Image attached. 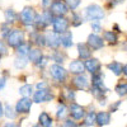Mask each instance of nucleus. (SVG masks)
<instances>
[{"label":"nucleus","instance_id":"nucleus-1","mask_svg":"<svg viewBox=\"0 0 127 127\" xmlns=\"http://www.w3.org/2000/svg\"><path fill=\"white\" fill-rule=\"evenodd\" d=\"M105 15L104 10L100 5L98 4H90L85 8L84 10V17H85L87 20H93V22H99L100 19H103Z\"/></svg>","mask_w":127,"mask_h":127},{"label":"nucleus","instance_id":"nucleus-2","mask_svg":"<svg viewBox=\"0 0 127 127\" xmlns=\"http://www.w3.org/2000/svg\"><path fill=\"white\" fill-rule=\"evenodd\" d=\"M36 17H37V13H36V10L32 8V6H26V8H23V10H22V12H20V14H19L20 22H22V24H24L26 27L34 26Z\"/></svg>","mask_w":127,"mask_h":127},{"label":"nucleus","instance_id":"nucleus-3","mask_svg":"<svg viewBox=\"0 0 127 127\" xmlns=\"http://www.w3.org/2000/svg\"><path fill=\"white\" fill-rule=\"evenodd\" d=\"M6 41H8V46H10V47H14V48H17V47H19L20 45L23 43V42H26L24 41V32L22 31V29H12L10 31V33L8 34V37H6Z\"/></svg>","mask_w":127,"mask_h":127},{"label":"nucleus","instance_id":"nucleus-4","mask_svg":"<svg viewBox=\"0 0 127 127\" xmlns=\"http://www.w3.org/2000/svg\"><path fill=\"white\" fill-rule=\"evenodd\" d=\"M85 113H87V111L83 105H80L75 102L69 104V117L71 120H74L75 122L79 123L80 121H83L84 117H85Z\"/></svg>","mask_w":127,"mask_h":127},{"label":"nucleus","instance_id":"nucleus-5","mask_svg":"<svg viewBox=\"0 0 127 127\" xmlns=\"http://www.w3.org/2000/svg\"><path fill=\"white\" fill-rule=\"evenodd\" d=\"M32 105H33V100H32L31 98H20L15 105L14 108L18 113V116H27L31 113V109H32Z\"/></svg>","mask_w":127,"mask_h":127},{"label":"nucleus","instance_id":"nucleus-6","mask_svg":"<svg viewBox=\"0 0 127 127\" xmlns=\"http://www.w3.org/2000/svg\"><path fill=\"white\" fill-rule=\"evenodd\" d=\"M50 76L59 81V83H64L67 78V71L65 67H62L61 65H57V64H54V65L50 66Z\"/></svg>","mask_w":127,"mask_h":127},{"label":"nucleus","instance_id":"nucleus-7","mask_svg":"<svg viewBox=\"0 0 127 127\" xmlns=\"http://www.w3.org/2000/svg\"><path fill=\"white\" fill-rule=\"evenodd\" d=\"M54 99V93H52L48 89H41V90H37L33 93V103H37V104H41V103H48Z\"/></svg>","mask_w":127,"mask_h":127},{"label":"nucleus","instance_id":"nucleus-8","mask_svg":"<svg viewBox=\"0 0 127 127\" xmlns=\"http://www.w3.org/2000/svg\"><path fill=\"white\" fill-rule=\"evenodd\" d=\"M70 26L69 19L65 17H55L54 20H52V27H54V32L57 34H62L67 32Z\"/></svg>","mask_w":127,"mask_h":127},{"label":"nucleus","instance_id":"nucleus-9","mask_svg":"<svg viewBox=\"0 0 127 127\" xmlns=\"http://www.w3.org/2000/svg\"><path fill=\"white\" fill-rule=\"evenodd\" d=\"M55 118L56 121L62 122L66 118H69V105H66L65 102H60L56 107V112H55Z\"/></svg>","mask_w":127,"mask_h":127},{"label":"nucleus","instance_id":"nucleus-10","mask_svg":"<svg viewBox=\"0 0 127 127\" xmlns=\"http://www.w3.org/2000/svg\"><path fill=\"white\" fill-rule=\"evenodd\" d=\"M51 12L56 17H65L67 13H69V8L66 6L65 3L62 1H54L51 4Z\"/></svg>","mask_w":127,"mask_h":127},{"label":"nucleus","instance_id":"nucleus-11","mask_svg":"<svg viewBox=\"0 0 127 127\" xmlns=\"http://www.w3.org/2000/svg\"><path fill=\"white\" fill-rule=\"evenodd\" d=\"M37 123L41 127H55V118L48 112L42 111L38 114V122Z\"/></svg>","mask_w":127,"mask_h":127},{"label":"nucleus","instance_id":"nucleus-12","mask_svg":"<svg viewBox=\"0 0 127 127\" xmlns=\"http://www.w3.org/2000/svg\"><path fill=\"white\" fill-rule=\"evenodd\" d=\"M87 45L89 46L90 50L98 51V50H100V48L104 46V39H103L102 37H99L98 34L92 33V34H89V37H88V43H87Z\"/></svg>","mask_w":127,"mask_h":127},{"label":"nucleus","instance_id":"nucleus-13","mask_svg":"<svg viewBox=\"0 0 127 127\" xmlns=\"http://www.w3.org/2000/svg\"><path fill=\"white\" fill-rule=\"evenodd\" d=\"M111 123V113L108 111H99L97 112V118H95V125L98 127H104Z\"/></svg>","mask_w":127,"mask_h":127},{"label":"nucleus","instance_id":"nucleus-14","mask_svg":"<svg viewBox=\"0 0 127 127\" xmlns=\"http://www.w3.org/2000/svg\"><path fill=\"white\" fill-rule=\"evenodd\" d=\"M84 66H85V70L92 74V75H94V74H97L99 72L100 70V62L98 59H88L85 62H84Z\"/></svg>","mask_w":127,"mask_h":127},{"label":"nucleus","instance_id":"nucleus-15","mask_svg":"<svg viewBox=\"0 0 127 127\" xmlns=\"http://www.w3.org/2000/svg\"><path fill=\"white\" fill-rule=\"evenodd\" d=\"M45 38H46V45L50 48L57 50V47L60 46V34L55 33V32L52 31V32H48V33L45 36Z\"/></svg>","mask_w":127,"mask_h":127},{"label":"nucleus","instance_id":"nucleus-16","mask_svg":"<svg viewBox=\"0 0 127 127\" xmlns=\"http://www.w3.org/2000/svg\"><path fill=\"white\" fill-rule=\"evenodd\" d=\"M69 71L74 75H81L85 71V66H84V62L81 60H72L69 64Z\"/></svg>","mask_w":127,"mask_h":127},{"label":"nucleus","instance_id":"nucleus-17","mask_svg":"<svg viewBox=\"0 0 127 127\" xmlns=\"http://www.w3.org/2000/svg\"><path fill=\"white\" fill-rule=\"evenodd\" d=\"M103 80H104V76H103V74L99 71L97 74H94V75H92V85L95 87V88H98V89H100L104 93H107L108 92V88L104 85V81Z\"/></svg>","mask_w":127,"mask_h":127},{"label":"nucleus","instance_id":"nucleus-18","mask_svg":"<svg viewBox=\"0 0 127 127\" xmlns=\"http://www.w3.org/2000/svg\"><path fill=\"white\" fill-rule=\"evenodd\" d=\"M72 84L76 87V89L84 90L89 87V79H88V76L84 75V74H81V75H76L72 79Z\"/></svg>","mask_w":127,"mask_h":127},{"label":"nucleus","instance_id":"nucleus-19","mask_svg":"<svg viewBox=\"0 0 127 127\" xmlns=\"http://www.w3.org/2000/svg\"><path fill=\"white\" fill-rule=\"evenodd\" d=\"M95 118H97V112L94 109H90L85 113V117L81 121V126L84 127H93L95 126Z\"/></svg>","mask_w":127,"mask_h":127},{"label":"nucleus","instance_id":"nucleus-20","mask_svg":"<svg viewBox=\"0 0 127 127\" xmlns=\"http://www.w3.org/2000/svg\"><path fill=\"white\" fill-rule=\"evenodd\" d=\"M4 117L8 121H15L17 117H18V113H17L15 108L10 103H5L4 104Z\"/></svg>","mask_w":127,"mask_h":127},{"label":"nucleus","instance_id":"nucleus-21","mask_svg":"<svg viewBox=\"0 0 127 127\" xmlns=\"http://www.w3.org/2000/svg\"><path fill=\"white\" fill-rule=\"evenodd\" d=\"M60 45L64 47V48H70L74 42H72V33L70 31L65 32V33L60 34Z\"/></svg>","mask_w":127,"mask_h":127},{"label":"nucleus","instance_id":"nucleus-22","mask_svg":"<svg viewBox=\"0 0 127 127\" xmlns=\"http://www.w3.org/2000/svg\"><path fill=\"white\" fill-rule=\"evenodd\" d=\"M78 54H79V57L80 59H90V55H92V50L89 48V46L87 43H78Z\"/></svg>","mask_w":127,"mask_h":127},{"label":"nucleus","instance_id":"nucleus-23","mask_svg":"<svg viewBox=\"0 0 127 127\" xmlns=\"http://www.w3.org/2000/svg\"><path fill=\"white\" fill-rule=\"evenodd\" d=\"M43 56V54H42V51L39 48H31L29 54H28V61H32V62H37L39 61V59Z\"/></svg>","mask_w":127,"mask_h":127},{"label":"nucleus","instance_id":"nucleus-24","mask_svg":"<svg viewBox=\"0 0 127 127\" xmlns=\"http://www.w3.org/2000/svg\"><path fill=\"white\" fill-rule=\"evenodd\" d=\"M18 18H19V14L15 12L14 9H6L5 10V20H6L8 24L17 22Z\"/></svg>","mask_w":127,"mask_h":127},{"label":"nucleus","instance_id":"nucleus-25","mask_svg":"<svg viewBox=\"0 0 127 127\" xmlns=\"http://www.w3.org/2000/svg\"><path fill=\"white\" fill-rule=\"evenodd\" d=\"M33 87L31 84H24L19 88V94L22 95L23 98H31V95H33Z\"/></svg>","mask_w":127,"mask_h":127},{"label":"nucleus","instance_id":"nucleus-26","mask_svg":"<svg viewBox=\"0 0 127 127\" xmlns=\"http://www.w3.org/2000/svg\"><path fill=\"white\" fill-rule=\"evenodd\" d=\"M29 51H31V42H23V43L20 45L19 47H17V54H18V56H22V57L28 56Z\"/></svg>","mask_w":127,"mask_h":127},{"label":"nucleus","instance_id":"nucleus-27","mask_svg":"<svg viewBox=\"0 0 127 127\" xmlns=\"http://www.w3.org/2000/svg\"><path fill=\"white\" fill-rule=\"evenodd\" d=\"M107 67L114 74V75H117V76H120L121 74H122V65L118 62V61H112V62H109L108 65H107Z\"/></svg>","mask_w":127,"mask_h":127},{"label":"nucleus","instance_id":"nucleus-28","mask_svg":"<svg viewBox=\"0 0 127 127\" xmlns=\"http://www.w3.org/2000/svg\"><path fill=\"white\" fill-rule=\"evenodd\" d=\"M51 59L54 60V61L57 64V65H60V64H62L64 61H65L66 55L62 54L60 50H54V51H52V54H51Z\"/></svg>","mask_w":127,"mask_h":127},{"label":"nucleus","instance_id":"nucleus-29","mask_svg":"<svg viewBox=\"0 0 127 127\" xmlns=\"http://www.w3.org/2000/svg\"><path fill=\"white\" fill-rule=\"evenodd\" d=\"M103 39L107 41L108 43H111V45H116L118 42V37H117V34H116L113 31H105Z\"/></svg>","mask_w":127,"mask_h":127},{"label":"nucleus","instance_id":"nucleus-30","mask_svg":"<svg viewBox=\"0 0 127 127\" xmlns=\"http://www.w3.org/2000/svg\"><path fill=\"white\" fill-rule=\"evenodd\" d=\"M27 65H28V59L22 57V56H17V57H15V60H14V66H15V69H18V70L24 69Z\"/></svg>","mask_w":127,"mask_h":127},{"label":"nucleus","instance_id":"nucleus-31","mask_svg":"<svg viewBox=\"0 0 127 127\" xmlns=\"http://www.w3.org/2000/svg\"><path fill=\"white\" fill-rule=\"evenodd\" d=\"M114 92L117 93L120 97H126L127 95V83H118L114 88Z\"/></svg>","mask_w":127,"mask_h":127},{"label":"nucleus","instance_id":"nucleus-32","mask_svg":"<svg viewBox=\"0 0 127 127\" xmlns=\"http://www.w3.org/2000/svg\"><path fill=\"white\" fill-rule=\"evenodd\" d=\"M83 22H84V20H83V18H81L80 14H78L75 12L71 13V26L72 27H79V26L83 24Z\"/></svg>","mask_w":127,"mask_h":127},{"label":"nucleus","instance_id":"nucleus-33","mask_svg":"<svg viewBox=\"0 0 127 127\" xmlns=\"http://www.w3.org/2000/svg\"><path fill=\"white\" fill-rule=\"evenodd\" d=\"M41 17H42V19H43L47 24H52V20H54V18H55L54 14H52V12H51V10H48V9L43 10L42 14H41Z\"/></svg>","mask_w":127,"mask_h":127},{"label":"nucleus","instance_id":"nucleus-34","mask_svg":"<svg viewBox=\"0 0 127 127\" xmlns=\"http://www.w3.org/2000/svg\"><path fill=\"white\" fill-rule=\"evenodd\" d=\"M64 97H65L66 102L72 103V102H75V92H74L72 89H70V88H66L65 92H64Z\"/></svg>","mask_w":127,"mask_h":127},{"label":"nucleus","instance_id":"nucleus-35","mask_svg":"<svg viewBox=\"0 0 127 127\" xmlns=\"http://www.w3.org/2000/svg\"><path fill=\"white\" fill-rule=\"evenodd\" d=\"M65 4L69 9L71 10H75L80 4H81V0H65Z\"/></svg>","mask_w":127,"mask_h":127},{"label":"nucleus","instance_id":"nucleus-36","mask_svg":"<svg viewBox=\"0 0 127 127\" xmlns=\"http://www.w3.org/2000/svg\"><path fill=\"white\" fill-rule=\"evenodd\" d=\"M60 125H61L62 127H78V126H79V123H78V122H75L74 120H71L70 117H69V118H66L65 121L60 122Z\"/></svg>","mask_w":127,"mask_h":127},{"label":"nucleus","instance_id":"nucleus-37","mask_svg":"<svg viewBox=\"0 0 127 127\" xmlns=\"http://www.w3.org/2000/svg\"><path fill=\"white\" fill-rule=\"evenodd\" d=\"M47 64H48V57H47V56H42V57L39 59V61L36 62V65H37V67H39V69H43Z\"/></svg>","mask_w":127,"mask_h":127},{"label":"nucleus","instance_id":"nucleus-38","mask_svg":"<svg viewBox=\"0 0 127 127\" xmlns=\"http://www.w3.org/2000/svg\"><path fill=\"white\" fill-rule=\"evenodd\" d=\"M10 24H8V23H4L3 26H1V34H3V37H8V34L10 33Z\"/></svg>","mask_w":127,"mask_h":127},{"label":"nucleus","instance_id":"nucleus-39","mask_svg":"<svg viewBox=\"0 0 127 127\" xmlns=\"http://www.w3.org/2000/svg\"><path fill=\"white\" fill-rule=\"evenodd\" d=\"M8 54V46L4 41L0 39V56L1 55H6Z\"/></svg>","mask_w":127,"mask_h":127},{"label":"nucleus","instance_id":"nucleus-40","mask_svg":"<svg viewBox=\"0 0 127 127\" xmlns=\"http://www.w3.org/2000/svg\"><path fill=\"white\" fill-rule=\"evenodd\" d=\"M120 105H121V102L118 100V102H114L113 104H111L109 105V113H114V112H117L118 111V108H120Z\"/></svg>","mask_w":127,"mask_h":127},{"label":"nucleus","instance_id":"nucleus-41","mask_svg":"<svg viewBox=\"0 0 127 127\" xmlns=\"http://www.w3.org/2000/svg\"><path fill=\"white\" fill-rule=\"evenodd\" d=\"M92 29L95 32V34L99 33V32H102V26L99 24V22H92Z\"/></svg>","mask_w":127,"mask_h":127},{"label":"nucleus","instance_id":"nucleus-42","mask_svg":"<svg viewBox=\"0 0 127 127\" xmlns=\"http://www.w3.org/2000/svg\"><path fill=\"white\" fill-rule=\"evenodd\" d=\"M1 127H22V125H20L19 122H15V121H8Z\"/></svg>","mask_w":127,"mask_h":127},{"label":"nucleus","instance_id":"nucleus-43","mask_svg":"<svg viewBox=\"0 0 127 127\" xmlns=\"http://www.w3.org/2000/svg\"><path fill=\"white\" fill-rule=\"evenodd\" d=\"M37 89L41 90V89H48V84L46 81H41V83H37Z\"/></svg>","mask_w":127,"mask_h":127},{"label":"nucleus","instance_id":"nucleus-44","mask_svg":"<svg viewBox=\"0 0 127 127\" xmlns=\"http://www.w3.org/2000/svg\"><path fill=\"white\" fill-rule=\"evenodd\" d=\"M5 85H6V79H5V76H3L0 74V90H3Z\"/></svg>","mask_w":127,"mask_h":127},{"label":"nucleus","instance_id":"nucleus-45","mask_svg":"<svg viewBox=\"0 0 127 127\" xmlns=\"http://www.w3.org/2000/svg\"><path fill=\"white\" fill-rule=\"evenodd\" d=\"M42 6H43V8L51 6V0H42Z\"/></svg>","mask_w":127,"mask_h":127},{"label":"nucleus","instance_id":"nucleus-46","mask_svg":"<svg viewBox=\"0 0 127 127\" xmlns=\"http://www.w3.org/2000/svg\"><path fill=\"white\" fill-rule=\"evenodd\" d=\"M4 117V104L3 102H0V118Z\"/></svg>","mask_w":127,"mask_h":127},{"label":"nucleus","instance_id":"nucleus-47","mask_svg":"<svg viewBox=\"0 0 127 127\" xmlns=\"http://www.w3.org/2000/svg\"><path fill=\"white\" fill-rule=\"evenodd\" d=\"M122 74L127 78V64H126V65H123V67H122Z\"/></svg>","mask_w":127,"mask_h":127},{"label":"nucleus","instance_id":"nucleus-48","mask_svg":"<svg viewBox=\"0 0 127 127\" xmlns=\"http://www.w3.org/2000/svg\"><path fill=\"white\" fill-rule=\"evenodd\" d=\"M113 28H114L116 31H117V32H121V31H120V27H118L117 24H114V26H113Z\"/></svg>","mask_w":127,"mask_h":127},{"label":"nucleus","instance_id":"nucleus-49","mask_svg":"<svg viewBox=\"0 0 127 127\" xmlns=\"http://www.w3.org/2000/svg\"><path fill=\"white\" fill-rule=\"evenodd\" d=\"M29 127H41L38 123H34V125H32V126H29Z\"/></svg>","mask_w":127,"mask_h":127},{"label":"nucleus","instance_id":"nucleus-50","mask_svg":"<svg viewBox=\"0 0 127 127\" xmlns=\"http://www.w3.org/2000/svg\"><path fill=\"white\" fill-rule=\"evenodd\" d=\"M78 127H84V126H81V123H79V126Z\"/></svg>","mask_w":127,"mask_h":127},{"label":"nucleus","instance_id":"nucleus-51","mask_svg":"<svg viewBox=\"0 0 127 127\" xmlns=\"http://www.w3.org/2000/svg\"><path fill=\"white\" fill-rule=\"evenodd\" d=\"M55 1H61V0H55Z\"/></svg>","mask_w":127,"mask_h":127},{"label":"nucleus","instance_id":"nucleus-52","mask_svg":"<svg viewBox=\"0 0 127 127\" xmlns=\"http://www.w3.org/2000/svg\"><path fill=\"white\" fill-rule=\"evenodd\" d=\"M0 59H1V57H0Z\"/></svg>","mask_w":127,"mask_h":127},{"label":"nucleus","instance_id":"nucleus-53","mask_svg":"<svg viewBox=\"0 0 127 127\" xmlns=\"http://www.w3.org/2000/svg\"><path fill=\"white\" fill-rule=\"evenodd\" d=\"M0 127H1V126H0Z\"/></svg>","mask_w":127,"mask_h":127}]
</instances>
